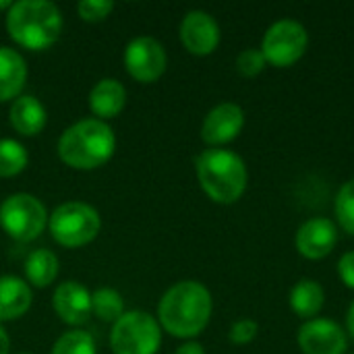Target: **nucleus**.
I'll return each instance as SVG.
<instances>
[{"mask_svg":"<svg viewBox=\"0 0 354 354\" xmlns=\"http://www.w3.org/2000/svg\"><path fill=\"white\" fill-rule=\"evenodd\" d=\"M245 127V112L239 104L234 102H224L218 104L207 112L201 124V139L212 145L220 147L230 143L232 139L239 137V133Z\"/></svg>","mask_w":354,"mask_h":354,"instance_id":"9b49d317","label":"nucleus"},{"mask_svg":"<svg viewBox=\"0 0 354 354\" xmlns=\"http://www.w3.org/2000/svg\"><path fill=\"white\" fill-rule=\"evenodd\" d=\"M10 348V340H8V334L4 332V328L0 326V354H8Z\"/></svg>","mask_w":354,"mask_h":354,"instance_id":"c756f323","label":"nucleus"},{"mask_svg":"<svg viewBox=\"0 0 354 354\" xmlns=\"http://www.w3.org/2000/svg\"><path fill=\"white\" fill-rule=\"evenodd\" d=\"M346 330H348L351 338H353V340H354V303H353V305H351L348 313H346Z\"/></svg>","mask_w":354,"mask_h":354,"instance_id":"7c9ffc66","label":"nucleus"},{"mask_svg":"<svg viewBox=\"0 0 354 354\" xmlns=\"http://www.w3.org/2000/svg\"><path fill=\"white\" fill-rule=\"evenodd\" d=\"M112 10H114V2H108V0H81L77 4L79 17L89 23L104 21Z\"/></svg>","mask_w":354,"mask_h":354,"instance_id":"a878e982","label":"nucleus"},{"mask_svg":"<svg viewBox=\"0 0 354 354\" xmlns=\"http://www.w3.org/2000/svg\"><path fill=\"white\" fill-rule=\"evenodd\" d=\"M307 46L309 33L305 25L297 19H280L268 27L259 50L263 52L268 64L286 68L305 56Z\"/></svg>","mask_w":354,"mask_h":354,"instance_id":"6e6552de","label":"nucleus"},{"mask_svg":"<svg viewBox=\"0 0 354 354\" xmlns=\"http://www.w3.org/2000/svg\"><path fill=\"white\" fill-rule=\"evenodd\" d=\"M12 6V2H8V0H0V10H8Z\"/></svg>","mask_w":354,"mask_h":354,"instance_id":"2f4dec72","label":"nucleus"},{"mask_svg":"<svg viewBox=\"0 0 354 354\" xmlns=\"http://www.w3.org/2000/svg\"><path fill=\"white\" fill-rule=\"evenodd\" d=\"M295 243L305 259H324L338 243V226L330 218H311L299 226Z\"/></svg>","mask_w":354,"mask_h":354,"instance_id":"ddd939ff","label":"nucleus"},{"mask_svg":"<svg viewBox=\"0 0 354 354\" xmlns=\"http://www.w3.org/2000/svg\"><path fill=\"white\" fill-rule=\"evenodd\" d=\"M48 224L54 241L68 249H77L91 243L102 228L97 209L81 201H68L58 205L52 212Z\"/></svg>","mask_w":354,"mask_h":354,"instance_id":"39448f33","label":"nucleus"},{"mask_svg":"<svg viewBox=\"0 0 354 354\" xmlns=\"http://www.w3.org/2000/svg\"><path fill=\"white\" fill-rule=\"evenodd\" d=\"M195 170L205 195L222 205L236 203L249 183L245 160L224 147H212L197 156Z\"/></svg>","mask_w":354,"mask_h":354,"instance_id":"7ed1b4c3","label":"nucleus"},{"mask_svg":"<svg viewBox=\"0 0 354 354\" xmlns=\"http://www.w3.org/2000/svg\"><path fill=\"white\" fill-rule=\"evenodd\" d=\"M54 311L68 326H81L91 315V295L75 280L62 282L54 292Z\"/></svg>","mask_w":354,"mask_h":354,"instance_id":"4468645a","label":"nucleus"},{"mask_svg":"<svg viewBox=\"0 0 354 354\" xmlns=\"http://www.w3.org/2000/svg\"><path fill=\"white\" fill-rule=\"evenodd\" d=\"M29 162L27 149L15 139H0V176L10 178L25 170Z\"/></svg>","mask_w":354,"mask_h":354,"instance_id":"4be33fe9","label":"nucleus"},{"mask_svg":"<svg viewBox=\"0 0 354 354\" xmlns=\"http://www.w3.org/2000/svg\"><path fill=\"white\" fill-rule=\"evenodd\" d=\"M8 35L27 50H46L62 33V15L54 2L21 0L6 12Z\"/></svg>","mask_w":354,"mask_h":354,"instance_id":"20e7f679","label":"nucleus"},{"mask_svg":"<svg viewBox=\"0 0 354 354\" xmlns=\"http://www.w3.org/2000/svg\"><path fill=\"white\" fill-rule=\"evenodd\" d=\"M10 124L17 133H21L23 137H33L37 133L44 131L46 127V108L41 106V102L33 95H19L12 106H10Z\"/></svg>","mask_w":354,"mask_h":354,"instance_id":"dca6fc26","label":"nucleus"},{"mask_svg":"<svg viewBox=\"0 0 354 354\" xmlns=\"http://www.w3.org/2000/svg\"><path fill=\"white\" fill-rule=\"evenodd\" d=\"M52 354H95L93 336L81 330L66 332L56 340Z\"/></svg>","mask_w":354,"mask_h":354,"instance_id":"5701e85b","label":"nucleus"},{"mask_svg":"<svg viewBox=\"0 0 354 354\" xmlns=\"http://www.w3.org/2000/svg\"><path fill=\"white\" fill-rule=\"evenodd\" d=\"M257 332H259L257 322H253V319H239V322L232 324V328L228 332V338H230L232 344L243 346V344L253 342L257 338Z\"/></svg>","mask_w":354,"mask_h":354,"instance_id":"bb28decb","label":"nucleus"},{"mask_svg":"<svg viewBox=\"0 0 354 354\" xmlns=\"http://www.w3.org/2000/svg\"><path fill=\"white\" fill-rule=\"evenodd\" d=\"M116 149V135L110 124L97 118H85L68 127L58 139L60 160L75 170H93L104 166Z\"/></svg>","mask_w":354,"mask_h":354,"instance_id":"f03ea898","label":"nucleus"},{"mask_svg":"<svg viewBox=\"0 0 354 354\" xmlns=\"http://www.w3.org/2000/svg\"><path fill=\"white\" fill-rule=\"evenodd\" d=\"M31 288L17 276H0V322L23 317L31 307Z\"/></svg>","mask_w":354,"mask_h":354,"instance_id":"2eb2a0df","label":"nucleus"},{"mask_svg":"<svg viewBox=\"0 0 354 354\" xmlns=\"http://www.w3.org/2000/svg\"><path fill=\"white\" fill-rule=\"evenodd\" d=\"M353 354H354V353H353Z\"/></svg>","mask_w":354,"mask_h":354,"instance_id":"473e14b6","label":"nucleus"},{"mask_svg":"<svg viewBox=\"0 0 354 354\" xmlns=\"http://www.w3.org/2000/svg\"><path fill=\"white\" fill-rule=\"evenodd\" d=\"M162 344L160 324L145 311H129L114 322L110 346L114 354H156Z\"/></svg>","mask_w":354,"mask_h":354,"instance_id":"423d86ee","label":"nucleus"},{"mask_svg":"<svg viewBox=\"0 0 354 354\" xmlns=\"http://www.w3.org/2000/svg\"><path fill=\"white\" fill-rule=\"evenodd\" d=\"M180 41L195 56L212 54L220 44V25L205 10H191L180 23Z\"/></svg>","mask_w":354,"mask_h":354,"instance_id":"f8f14e48","label":"nucleus"},{"mask_svg":"<svg viewBox=\"0 0 354 354\" xmlns=\"http://www.w3.org/2000/svg\"><path fill=\"white\" fill-rule=\"evenodd\" d=\"M338 276L342 278V282L354 290V251H346L340 261H338Z\"/></svg>","mask_w":354,"mask_h":354,"instance_id":"cd10ccee","label":"nucleus"},{"mask_svg":"<svg viewBox=\"0 0 354 354\" xmlns=\"http://www.w3.org/2000/svg\"><path fill=\"white\" fill-rule=\"evenodd\" d=\"M25 276H27V282L33 284L35 288L50 286L58 276V259H56V255L52 251H48V249L33 251L25 261Z\"/></svg>","mask_w":354,"mask_h":354,"instance_id":"aec40b11","label":"nucleus"},{"mask_svg":"<svg viewBox=\"0 0 354 354\" xmlns=\"http://www.w3.org/2000/svg\"><path fill=\"white\" fill-rule=\"evenodd\" d=\"M212 309V292L197 280H183L168 288L158 305L160 328L174 338H195L207 328Z\"/></svg>","mask_w":354,"mask_h":354,"instance_id":"f257e3e1","label":"nucleus"},{"mask_svg":"<svg viewBox=\"0 0 354 354\" xmlns=\"http://www.w3.org/2000/svg\"><path fill=\"white\" fill-rule=\"evenodd\" d=\"M297 340L303 354H344L348 348L346 332L326 317L307 319L299 328Z\"/></svg>","mask_w":354,"mask_h":354,"instance_id":"9d476101","label":"nucleus"},{"mask_svg":"<svg viewBox=\"0 0 354 354\" xmlns=\"http://www.w3.org/2000/svg\"><path fill=\"white\" fill-rule=\"evenodd\" d=\"M268 60L259 48H247L236 56V68L245 77H255L266 68Z\"/></svg>","mask_w":354,"mask_h":354,"instance_id":"393cba45","label":"nucleus"},{"mask_svg":"<svg viewBox=\"0 0 354 354\" xmlns=\"http://www.w3.org/2000/svg\"><path fill=\"white\" fill-rule=\"evenodd\" d=\"M288 303H290V309L299 317H303L305 322L313 319L319 315V311L324 309V303H326L324 286L311 278H303L290 288Z\"/></svg>","mask_w":354,"mask_h":354,"instance_id":"6ab92c4d","label":"nucleus"},{"mask_svg":"<svg viewBox=\"0 0 354 354\" xmlns=\"http://www.w3.org/2000/svg\"><path fill=\"white\" fill-rule=\"evenodd\" d=\"M0 226L10 239L29 243L48 226V212L37 197L29 193H15L0 205Z\"/></svg>","mask_w":354,"mask_h":354,"instance_id":"0eeeda50","label":"nucleus"},{"mask_svg":"<svg viewBox=\"0 0 354 354\" xmlns=\"http://www.w3.org/2000/svg\"><path fill=\"white\" fill-rule=\"evenodd\" d=\"M127 102V91L120 81L116 79H102L93 85L89 93V108L97 116V120L114 118L120 114Z\"/></svg>","mask_w":354,"mask_h":354,"instance_id":"a211bd4d","label":"nucleus"},{"mask_svg":"<svg viewBox=\"0 0 354 354\" xmlns=\"http://www.w3.org/2000/svg\"><path fill=\"white\" fill-rule=\"evenodd\" d=\"M91 313L102 322H118L124 315V301L114 288H100L91 295Z\"/></svg>","mask_w":354,"mask_h":354,"instance_id":"412c9836","label":"nucleus"},{"mask_svg":"<svg viewBox=\"0 0 354 354\" xmlns=\"http://www.w3.org/2000/svg\"><path fill=\"white\" fill-rule=\"evenodd\" d=\"M174 354H205V351H203V346L199 342H187Z\"/></svg>","mask_w":354,"mask_h":354,"instance_id":"c85d7f7f","label":"nucleus"},{"mask_svg":"<svg viewBox=\"0 0 354 354\" xmlns=\"http://www.w3.org/2000/svg\"><path fill=\"white\" fill-rule=\"evenodd\" d=\"M25 81L27 64L23 56L8 46H0V102L19 97Z\"/></svg>","mask_w":354,"mask_h":354,"instance_id":"f3484780","label":"nucleus"},{"mask_svg":"<svg viewBox=\"0 0 354 354\" xmlns=\"http://www.w3.org/2000/svg\"><path fill=\"white\" fill-rule=\"evenodd\" d=\"M334 212H336V220L338 224L354 236V178L344 183L336 195V203H334Z\"/></svg>","mask_w":354,"mask_h":354,"instance_id":"b1692460","label":"nucleus"},{"mask_svg":"<svg viewBox=\"0 0 354 354\" xmlns=\"http://www.w3.org/2000/svg\"><path fill=\"white\" fill-rule=\"evenodd\" d=\"M168 64V56L164 46L149 35H141L129 41L124 50V66L127 73L139 83L158 81Z\"/></svg>","mask_w":354,"mask_h":354,"instance_id":"1a4fd4ad","label":"nucleus"}]
</instances>
